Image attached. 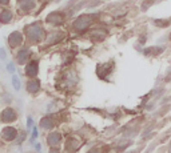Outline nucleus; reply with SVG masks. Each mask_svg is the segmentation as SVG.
Instances as JSON below:
<instances>
[{"instance_id":"423d86ee","label":"nucleus","mask_w":171,"mask_h":153,"mask_svg":"<svg viewBox=\"0 0 171 153\" xmlns=\"http://www.w3.org/2000/svg\"><path fill=\"white\" fill-rule=\"evenodd\" d=\"M10 3V0H0V4L1 5H5V4H8Z\"/></svg>"},{"instance_id":"20e7f679","label":"nucleus","mask_w":171,"mask_h":153,"mask_svg":"<svg viewBox=\"0 0 171 153\" xmlns=\"http://www.w3.org/2000/svg\"><path fill=\"white\" fill-rule=\"evenodd\" d=\"M12 81H14V88L15 89H20V80L18 76H12Z\"/></svg>"},{"instance_id":"39448f33","label":"nucleus","mask_w":171,"mask_h":153,"mask_svg":"<svg viewBox=\"0 0 171 153\" xmlns=\"http://www.w3.org/2000/svg\"><path fill=\"white\" fill-rule=\"evenodd\" d=\"M5 57H7V53H5L4 48H0V59H1V60H5Z\"/></svg>"},{"instance_id":"7ed1b4c3","label":"nucleus","mask_w":171,"mask_h":153,"mask_svg":"<svg viewBox=\"0 0 171 153\" xmlns=\"http://www.w3.org/2000/svg\"><path fill=\"white\" fill-rule=\"evenodd\" d=\"M11 19H12V12L10 10H4L1 14H0V21L1 23H10Z\"/></svg>"},{"instance_id":"f257e3e1","label":"nucleus","mask_w":171,"mask_h":153,"mask_svg":"<svg viewBox=\"0 0 171 153\" xmlns=\"http://www.w3.org/2000/svg\"><path fill=\"white\" fill-rule=\"evenodd\" d=\"M88 23H90V20H88L87 16H82V18H79L76 21H75L73 27L76 28V29H84V28L88 25Z\"/></svg>"},{"instance_id":"f03ea898","label":"nucleus","mask_w":171,"mask_h":153,"mask_svg":"<svg viewBox=\"0 0 171 153\" xmlns=\"http://www.w3.org/2000/svg\"><path fill=\"white\" fill-rule=\"evenodd\" d=\"M20 41H21V35L19 32H14V33L10 36V44L12 45V47L20 44Z\"/></svg>"}]
</instances>
